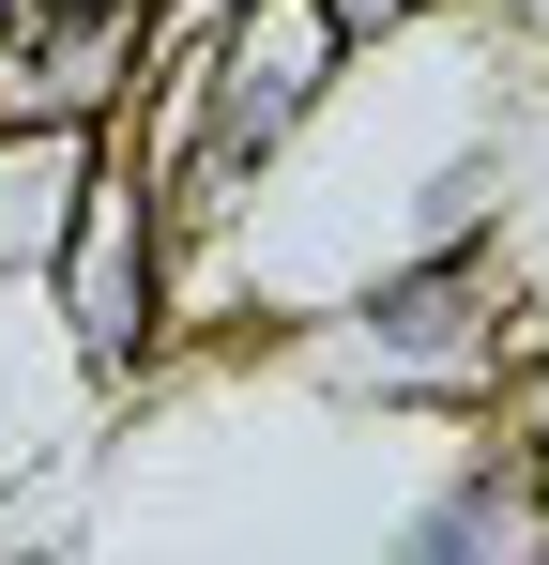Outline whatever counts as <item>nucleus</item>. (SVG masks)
<instances>
[{"label":"nucleus","instance_id":"f257e3e1","mask_svg":"<svg viewBox=\"0 0 549 565\" xmlns=\"http://www.w3.org/2000/svg\"><path fill=\"white\" fill-rule=\"evenodd\" d=\"M31 290H46V321H62V352H77L92 397H138L153 337H169V199H153V169L122 138H92L77 214H62V245H46Z\"/></svg>","mask_w":549,"mask_h":565},{"label":"nucleus","instance_id":"f03ea898","mask_svg":"<svg viewBox=\"0 0 549 565\" xmlns=\"http://www.w3.org/2000/svg\"><path fill=\"white\" fill-rule=\"evenodd\" d=\"M352 93V31L321 0H214L198 15V138L245 153V169H290L305 122Z\"/></svg>","mask_w":549,"mask_h":565},{"label":"nucleus","instance_id":"7ed1b4c3","mask_svg":"<svg viewBox=\"0 0 549 565\" xmlns=\"http://www.w3.org/2000/svg\"><path fill=\"white\" fill-rule=\"evenodd\" d=\"M92 138H107V122H0V276H15V290L46 276V245H62Z\"/></svg>","mask_w":549,"mask_h":565},{"label":"nucleus","instance_id":"20e7f679","mask_svg":"<svg viewBox=\"0 0 549 565\" xmlns=\"http://www.w3.org/2000/svg\"><path fill=\"white\" fill-rule=\"evenodd\" d=\"M321 15H336V31H352V62H366V46H397V31H428V15H443V0H321Z\"/></svg>","mask_w":549,"mask_h":565},{"label":"nucleus","instance_id":"39448f33","mask_svg":"<svg viewBox=\"0 0 549 565\" xmlns=\"http://www.w3.org/2000/svg\"><path fill=\"white\" fill-rule=\"evenodd\" d=\"M153 15H169V0H153Z\"/></svg>","mask_w":549,"mask_h":565}]
</instances>
